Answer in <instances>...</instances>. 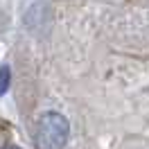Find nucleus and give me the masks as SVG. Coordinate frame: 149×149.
Returning <instances> with one entry per match:
<instances>
[{"label":"nucleus","mask_w":149,"mask_h":149,"mask_svg":"<svg viewBox=\"0 0 149 149\" xmlns=\"http://www.w3.org/2000/svg\"><path fill=\"white\" fill-rule=\"evenodd\" d=\"M70 136V124L61 113H43L36 122V131H34V140H36L38 149H63Z\"/></svg>","instance_id":"1"},{"label":"nucleus","mask_w":149,"mask_h":149,"mask_svg":"<svg viewBox=\"0 0 149 149\" xmlns=\"http://www.w3.org/2000/svg\"><path fill=\"white\" fill-rule=\"evenodd\" d=\"M9 79H11V72L7 65H2L0 68V97L7 93V88H9Z\"/></svg>","instance_id":"2"},{"label":"nucleus","mask_w":149,"mask_h":149,"mask_svg":"<svg viewBox=\"0 0 149 149\" xmlns=\"http://www.w3.org/2000/svg\"><path fill=\"white\" fill-rule=\"evenodd\" d=\"M2 149H18V147H2Z\"/></svg>","instance_id":"3"}]
</instances>
